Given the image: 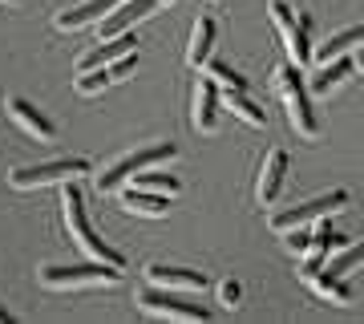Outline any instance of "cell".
Here are the masks:
<instances>
[{"label": "cell", "instance_id": "1", "mask_svg": "<svg viewBox=\"0 0 364 324\" xmlns=\"http://www.w3.org/2000/svg\"><path fill=\"white\" fill-rule=\"evenodd\" d=\"M61 215H65V231H69V239L77 244L81 256L97 259V263H114V268H122V272H126V256H117L114 247L102 244V239L93 235L90 215H85V199H81V191L73 187V182L61 191Z\"/></svg>", "mask_w": 364, "mask_h": 324}, {"label": "cell", "instance_id": "2", "mask_svg": "<svg viewBox=\"0 0 364 324\" xmlns=\"http://www.w3.org/2000/svg\"><path fill=\"white\" fill-rule=\"evenodd\" d=\"M275 93H279L287 122H291V130L299 138H320V117H316V105H312V90L299 81V69L291 61L275 69Z\"/></svg>", "mask_w": 364, "mask_h": 324}, {"label": "cell", "instance_id": "3", "mask_svg": "<svg viewBox=\"0 0 364 324\" xmlns=\"http://www.w3.org/2000/svg\"><path fill=\"white\" fill-rule=\"evenodd\" d=\"M272 25L279 33L287 49V61L304 69V65H312V16L308 13H291L284 0H272Z\"/></svg>", "mask_w": 364, "mask_h": 324}, {"label": "cell", "instance_id": "4", "mask_svg": "<svg viewBox=\"0 0 364 324\" xmlns=\"http://www.w3.org/2000/svg\"><path fill=\"white\" fill-rule=\"evenodd\" d=\"M178 150H174V142H154V146H142V150H130V155H122L109 170H102L97 174V191H122L126 182L138 174V170L146 167H158L162 158H174Z\"/></svg>", "mask_w": 364, "mask_h": 324}, {"label": "cell", "instance_id": "5", "mask_svg": "<svg viewBox=\"0 0 364 324\" xmlns=\"http://www.w3.org/2000/svg\"><path fill=\"white\" fill-rule=\"evenodd\" d=\"M117 280H122V268L97 263V259H90V263H69V268H61V263L41 268V284L45 288H93V284H117Z\"/></svg>", "mask_w": 364, "mask_h": 324}, {"label": "cell", "instance_id": "6", "mask_svg": "<svg viewBox=\"0 0 364 324\" xmlns=\"http://www.w3.org/2000/svg\"><path fill=\"white\" fill-rule=\"evenodd\" d=\"M348 207V191H328V194H316V199H308V203H296V207L287 211H275L272 219V231L284 235L287 227H308V223H320L328 219V215H336V211Z\"/></svg>", "mask_w": 364, "mask_h": 324}, {"label": "cell", "instance_id": "7", "mask_svg": "<svg viewBox=\"0 0 364 324\" xmlns=\"http://www.w3.org/2000/svg\"><path fill=\"white\" fill-rule=\"evenodd\" d=\"M90 174V158H57V162H41V167H16L9 174L16 191H33V187H49V182H73Z\"/></svg>", "mask_w": 364, "mask_h": 324}, {"label": "cell", "instance_id": "8", "mask_svg": "<svg viewBox=\"0 0 364 324\" xmlns=\"http://www.w3.org/2000/svg\"><path fill=\"white\" fill-rule=\"evenodd\" d=\"M296 276L304 288H312L320 300H332V304H352V288L344 284V276H332L324 263H312V259H299Z\"/></svg>", "mask_w": 364, "mask_h": 324}, {"label": "cell", "instance_id": "9", "mask_svg": "<svg viewBox=\"0 0 364 324\" xmlns=\"http://www.w3.org/2000/svg\"><path fill=\"white\" fill-rule=\"evenodd\" d=\"M138 308L146 312V316H174V320H210L207 308H198V304H191V300H178V296H166L162 288H146V292H138Z\"/></svg>", "mask_w": 364, "mask_h": 324}, {"label": "cell", "instance_id": "10", "mask_svg": "<svg viewBox=\"0 0 364 324\" xmlns=\"http://www.w3.org/2000/svg\"><path fill=\"white\" fill-rule=\"evenodd\" d=\"M195 98H191V122H195L198 134H215L219 130V110H223V90L215 85V78H203L195 81Z\"/></svg>", "mask_w": 364, "mask_h": 324}, {"label": "cell", "instance_id": "11", "mask_svg": "<svg viewBox=\"0 0 364 324\" xmlns=\"http://www.w3.org/2000/svg\"><path fill=\"white\" fill-rule=\"evenodd\" d=\"M284 182H287V150H267L263 155V167H259V182H255V203L259 207H272L275 199L284 194Z\"/></svg>", "mask_w": 364, "mask_h": 324}, {"label": "cell", "instance_id": "12", "mask_svg": "<svg viewBox=\"0 0 364 324\" xmlns=\"http://www.w3.org/2000/svg\"><path fill=\"white\" fill-rule=\"evenodd\" d=\"M138 69V61H134V53H126L122 61H109V65H97V69H90V73H77V93H85V98H93V93L109 90V85H117V81H126Z\"/></svg>", "mask_w": 364, "mask_h": 324}, {"label": "cell", "instance_id": "13", "mask_svg": "<svg viewBox=\"0 0 364 324\" xmlns=\"http://www.w3.org/2000/svg\"><path fill=\"white\" fill-rule=\"evenodd\" d=\"M4 114L13 117V122L25 130L28 138H41V142H53V138H57V126L41 114L37 105H28L25 98H9V102H4Z\"/></svg>", "mask_w": 364, "mask_h": 324}, {"label": "cell", "instance_id": "14", "mask_svg": "<svg viewBox=\"0 0 364 324\" xmlns=\"http://www.w3.org/2000/svg\"><path fill=\"white\" fill-rule=\"evenodd\" d=\"M138 49V41L130 37V33H117V37H97V45H93L90 53H81L77 61V73H90V69H97V65H109V61H122L126 53Z\"/></svg>", "mask_w": 364, "mask_h": 324}, {"label": "cell", "instance_id": "15", "mask_svg": "<svg viewBox=\"0 0 364 324\" xmlns=\"http://www.w3.org/2000/svg\"><path fill=\"white\" fill-rule=\"evenodd\" d=\"M117 4H122V0H81L77 9H65V13L53 16V25L61 28V33H81V28H93L109 9H117Z\"/></svg>", "mask_w": 364, "mask_h": 324}, {"label": "cell", "instance_id": "16", "mask_svg": "<svg viewBox=\"0 0 364 324\" xmlns=\"http://www.w3.org/2000/svg\"><path fill=\"white\" fill-rule=\"evenodd\" d=\"M356 49H364V25H352V28L332 33L320 49H312V65H328V61L348 57V53H356Z\"/></svg>", "mask_w": 364, "mask_h": 324}, {"label": "cell", "instance_id": "17", "mask_svg": "<svg viewBox=\"0 0 364 324\" xmlns=\"http://www.w3.org/2000/svg\"><path fill=\"white\" fill-rule=\"evenodd\" d=\"M215 37H219L215 16H198V21H195V33H191V45H186V65H191V69H203V65L210 61Z\"/></svg>", "mask_w": 364, "mask_h": 324}, {"label": "cell", "instance_id": "18", "mask_svg": "<svg viewBox=\"0 0 364 324\" xmlns=\"http://www.w3.org/2000/svg\"><path fill=\"white\" fill-rule=\"evenodd\" d=\"M146 280L158 288H207V276L195 268H170V263H150Z\"/></svg>", "mask_w": 364, "mask_h": 324}, {"label": "cell", "instance_id": "19", "mask_svg": "<svg viewBox=\"0 0 364 324\" xmlns=\"http://www.w3.org/2000/svg\"><path fill=\"white\" fill-rule=\"evenodd\" d=\"M356 73V61H348V57H336V61H328V65H320V73L312 78V98H328L332 90H340L344 81Z\"/></svg>", "mask_w": 364, "mask_h": 324}, {"label": "cell", "instance_id": "20", "mask_svg": "<svg viewBox=\"0 0 364 324\" xmlns=\"http://www.w3.org/2000/svg\"><path fill=\"white\" fill-rule=\"evenodd\" d=\"M122 207L130 211V215H150V219H158V215H166L170 199L166 194H154V191H142V187H130V191H122Z\"/></svg>", "mask_w": 364, "mask_h": 324}, {"label": "cell", "instance_id": "21", "mask_svg": "<svg viewBox=\"0 0 364 324\" xmlns=\"http://www.w3.org/2000/svg\"><path fill=\"white\" fill-rule=\"evenodd\" d=\"M223 105H227L239 122H247V126H263V122H267L263 105L255 102V98H247V90H223Z\"/></svg>", "mask_w": 364, "mask_h": 324}, {"label": "cell", "instance_id": "22", "mask_svg": "<svg viewBox=\"0 0 364 324\" xmlns=\"http://www.w3.org/2000/svg\"><path fill=\"white\" fill-rule=\"evenodd\" d=\"M134 187H142V191H154V194H166V199H174V194L182 191V182L174 179V174H166V170H154V167H146L134 174Z\"/></svg>", "mask_w": 364, "mask_h": 324}, {"label": "cell", "instance_id": "23", "mask_svg": "<svg viewBox=\"0 0 364 324\" xmlns=\"http://www.w3.org/2000/svg\"><path fill=\"white\" fill-rule=\"evenodd\" d=\"M344 244H348V239L332 231V223H320V227H316V235H312V247H308V256H304V259H312V263H328V256H332V251H340Z\"/></svg>", "mask_w": 364, "mask_h": 324}, {"label": "cell", "instance_id": "24", "mask_svg": "<svg viewBox=\"0 0 364 324\" xmlns=\"http://www.w3.org/2000/svg\"><path fill=\"white\" fill-rule=\"evenodd\" d=\"M324 268L332 276H348L352 268H364V239H360V244H344L340 251H332Z\"/></svg>", "mask_w": 364, "mask_h": 324}, {"label": "cell", "instance_id": "25", "mask_svg": "<svg viewBox=\"0 0 364 324\" xmlns=\"http://www.w3.org/2000/svg\"><path fill=\"white\" fill-rule=\"evenodd\" d=\"M203 69H207V78H215L219 90H247V78H243L239 69H231L227 61H207Z\"/></svg>", "mask_w": 364, "mask_h": 324}, {"label": "cell", "instance_id": "26", "mask_svg": "<svg viewBox=\"0 0 364 324\" xmlns=\"http://www.w3.org/2000/svg\"><path fill=\"white\" fill-rule=\"evenodd\" d=\"M284 247L291 256H308V247H312V231L308 227H287L284 231Z\"/></svg>", "mask_w": 364, "mask_h": 324}, {"label": "cell", "instance_id": "27", "mask_svg": "<svg viewBox=\"0 0 364 324\" xmlns=\"http://www.w3.org/2000/svg\"><path fill=\"white\" fill-rule=\"evenodd\" d=\"M215 292H219V304H223V308H239V304H243V284H239L235 276L219 280V288H215Z\"/></svg>", "mask_w": 364, "mask_h": 324}, {"label": "cell", "instance_id": "28", "mask_svg": "<svg viewBox=\"0 0 364 324\" xmlns=\"http://www.w3.org/2000/svg\"><path fill=\"white\" fill-rule=\"evenodd\" d=\"M4 320H13V312H9L4 304H0V324H4Z\"/></svg>", "mask_w": 364, "mask_h": 324}, {"label": "cell", "instance_id": "29", "mask_svg": "<svg viewBox=\"0 0 364 324\" xmlns=\"http://www.w3.org/2000/svg\"><path fill=\"white\" fill-rule=\"evenodd\" d=\"M352 61H356V73H364V53L360 57H352Z\"/></svg>", "mask_w": 364, "mask_h": 324}, {"label": "cell", "instance_id": "30", "mask_svg": "<svg viewBox=\"0 0 364 324\" xmlns=\"http://www.w3.org/2000/svg\"><path fill=\"white\" fill-rule=\"evenodd\" d=\"M0 4H16V0H0Z\"/></svg>", "mask_w": 364, "mask_h": 324}]
</instances>
